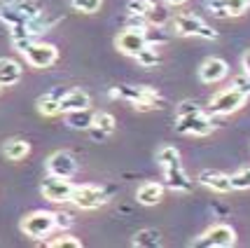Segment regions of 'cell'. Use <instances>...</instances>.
<instances>
[{"instance_id": "6da1fadb", "label": "cell", "mask_w": 250, "mask_h": 248, "mask_svg": "<svg viewBox=\"0 0 250 248\" xmlns=\"http://www.w3.org/2000/svg\"><path fill=\"white\" fill-rule=\"evenodd\" d=\"M110 96L126 98L136 110L162 108V98H159V94L154 91L152 87H120V89H112Z\"/></svg>"}, {"instance_id": "7a4b0ae2", "label": "cell", "mask_w": 250, "mask_h": 248, "mask_svg": "<svg viewBox=\"0 0 250 248\" xmlns=\"http://www.w3.org/2000/svg\"><path fill=\"white\" fill-rule=\"evenodd\" d=\"M173 31L183 38H204V40H215L218 33L213 31L204 19H199L194 14H178L173 19Z\"/></svg>"}, {"instance_id": "3957f363", "label": "cell", "mask_w": 250, "mask_h": 248, "mask_svg": "<svg viewBox=\"0 0 250 248\" xmlns=\"http://www.w3.org/2000/svg\"><path fill=\"white\" fill-rule=\"evenodd\" d=\"M40 12H42V7L33 0H17V2L0 7V19L10 26H19V23H28Z\"/></svg>"}, {"instance_id": "277c9868", "label": "cell", "mask_w": 250, "mask_h": 248, "mask_svg": "<svg viewBox=\"0 0 250 248\" xmlns=\"http://www.w3.org/2000/svg\"><path fill=\"white\" fill-rule=\"evenodd\" d=\"M54 227L56 213H49V211H35V213H31V216H26L21 220L23 234L31 239H44L47 234H52Z\"/></svg>"}, {"instance_id": "5b68a950", "label": "cell", "mask_w": 250, "mask_h": 248, "mask_svg": "<svg viewBox=\"0 0 250 248\" xmlns=\"http://www.w3.org/2000/svg\"><path fill=\"white\" fill-rule=\"evenodd\" d=\"M246 98L248 96L243 91H239L236 87H229V89H222V91H218L215 96L210 98L208 110L213 115H231V113H236L246 103Z\"/></svg>"}, {"instance_id": "8992f818", "label": "cell", "mask_w": 250, "mask_h": 248, "mask_svg": "<svg viewBox=\"0 0 250 248\" xmlns=\"http://www.w3.org/2000/svg\"><path fill=\"white\" fill-rule=\"evenodd\" d=\"M175 131L187 134V136H208L213 131V119L201 110H196L192 115H180L175 122Z\"/></svg>"}, {"instance_id": "52a82bcc", "label": "cell", "mask_w": 250, "mask_h": 248, "mask_svg": "<svg viewBox=\"0 0 250 248\" xmlns=\"http://www.w3.org/2000/svg\"><path fill=\"white\" fill-rule=\"evenodd\" d=\"M44 199L54 202V204H63V202H70L73 199V192H75V185L70 183V178H59V176H49L47 180L40 187Z\"/></svg>"}, {"instance_id": "ba28073f", "label": "cell", "mask_w": 250, "mask_h": 248, "mask_svg": "<svg viewBox=\"0 0 250 248\" xmlns=\"http://www.w3.org/2000/svg\"><path fill=\"white\" fill-rule=\"evenodd\" d=\"M70 202H73L77 208L94 211V208H98V206H103L108 202V192H105L103 187H96V185H77Z\"/></svg>"}, {"instance_id": "9c48e42d", "label": "cell", "mask_w": 250, "mask_h": 248, "mask_svg": "<svg viewBox=\"0 0 250 248\" xmlns=\"http://www.w3.org/2000/svg\"><path fill=\"white\" fill-rule=\"evenodd\" d=\"M236 244V232L234 227L229 225H213L201 239H196V246H206V248H231Z\"/></svg>"}, {"instance_id": "30bf717a", "label": "cell", "mask_w": 250, "mask_h": 248, "mask_svg": "<svg viewBox=\"0 0 250 248\" xmlns=\"http://www.w3.org/2000/svg\"><path fill=\"white\" fill-rule=\"evenodd\" d=\"M115 45H117V49H120L122 54L136 56L141 49H145L150 45V40H147V33L143 31V28H126L124 33L117 35Z\"/></svg>"}, {"instance_id": "8fae6325", "label": "cell", "mask_w": 250, "mask_h": 248, "mask_svg": "<svg viewBox=\"0 0 250 248\" xmlns=\"http://www.w3.org/2000/svg\"><path fill=\"white\" fill-rule=\"evenodd\" d=\"M23 56H26V61H28L33 68H49V66L59 59V49L49 43H33L31 47L23 52Z\"/></svg>"}, {"instance_id": "7c38bea8", "label": "cell", "mask_w": 250, "mask_h": 248, "mask_svg": "<svg viewBox=\"0 0 250 248\" xmlns=\"http://www.w3.org/2000/svg\"><path fill=\"white\" fill-rule=\"evenodd\" d=\"M47 171L49 176H59V178H73L77 171V162L70 152H54L47 159Z\"/></svg>"}, {"instance_id": "4fadbf2b", "label": "cell", "mask_w": 250, "mask_h": 248, "mask_svg": "<svg viewBox=\"0 0 250 248\" xmlns=\"http://www.w3.org/2000/svg\"><path fill=\"white\" fill-rule=\"evenodd\" d=\"M229 73V66L225 59H220V56H208L204 64L199 66V77H201V82H206V85H215L220 80H225Z\"/></svg>"}, {"instance_id": "5bb4252c", "label": "cell", "mask_w": 250, "mask_h": 248, "mask_svg": "<svg viewBox=\"0 0 250 248\" xmlns=\"http://www.w3.org/2000/svg\"><path fill=\"white\" fill-rule=\"evenodd\" d=\"M210 12L220 17V19H227V17H241L243 12L250 10V0H210Z\"/></svg>"}, {"instance_id": "9a60e30c", "label": "cell", "mask_w": 250, "mask_h": 248, "mask_svg": "<svg viewBox=\"0 0 250 248\" xmlns=\"http://www.w3.org/2000/svg\"><path fill=\"white\" fill-rule=\"evenodd\" d=\"M199 183L213 190V192H229L231 190V176L222 171H213V169H204L199 173Z\"/></svg>"}, {"instance_id": "2e32d148", "label": "cell", "mask_w": 250, "mask_h": 248, "mask_svg": "<svg viewBox=\"0 0 250 248\" xmlns=\"http://www.w3.org/2000/svg\"><path fill=\"white\" fill-rule=\"evenodd\" d=\"M91 106V98L84 89H70L61 96V113H73V110H84Z\"/></svg>"}, {"instance_id": "e0dca14e", "label": "cell", "mask_w": 250, "mask_h": 248, "mask_svg": "<svg viewBox=\"0 0 250 248\" xmlns=\"http://www.w3.org/2000/svg\"><path fill=\"white\" fill-rule=\"evenodd\" d=\"M164 178H166V185L175 190V192H189L192 190V180L185 173L183 166H171V169H164Z\"/></svg>"}, {"instance_id": "ac0fdd59", "label": "cell", "mask_w": 250, "mask_h": 248, "mask_svg": "<svg viewBox=\"0 0 250 248\" xmlns=\"http://www.w3.org/2000/svg\"><path fill=\"white\" fill-rule=\"evenodd\" d=\"M164 197V185L162 183H154V180H147V183H143L138 187V192H136V199H138V204L143 206H154L159 204Z\"/></svg>"}, {"instance_id": "d6986e66", "label": "cell", "mask_w": 250, "mask_h": 248, "mask_svg": "<svg viewBox=\"0 0 250 248\" xmlns=\"http://www.w3.org/2000/svg\"><path fill=\"white\" fill-rule=\"evenodd\" d=\"M21 80V66L14 59H0V87H12Z\"/></svg>"}, {"instance_id": "ffe728a7", "label": "cell", "mask_w": 250, "mask_h": 248, "mask_svg": "<svg viewBox=\"0 0 250 248\" xmlns=\"http://www.w3.org/2000/svg\"><path fill=\"white\" fill-rule=\"evenodd\" d=\"M28 152H31V145H28V140H23V138H12L2 145V155H5L7 159H12V162L26 159Z\"/></svg>"}, {"instance_id": "44dd1931", "label": "cell", "mask_w": 250, "mask_h": 248, "mask_svg": "<svg viewBox=\"0 0 250 248\" xmlns=\"http://www.w3.org/2000/svg\"><path fill=\"white\" fill-rule=\"evenodd\" d=\"M61 96H63V89H59V91H52V94H47L38 101V110L47 115V117H54L61 113Z\"/></svg>"}, {"instance_id": "7402d4cb", "label": "cell", "mask_w": 250, "mask_h": 248, "mask_svg": "<svg viewBox=\"0 0 250 248\" xmlns=\"http://www.w3.org/2000/svg\"><path fill=\"white\" fill-rule=\"evenodd\" d=\"M94 117H96V115L89 108L65 113V122H68V127H73V129H91V127H94Z\"/></svg>"}, {"instance_id": "603a6c76", "label": "cell", "mask_w": 250, "mask_h": 248, "mask_svg": "<svg viewBox=\"0 0 250 248\" xmlns=\"http://www.w3.org/2000/svg\"><path fill=\"white\" fill-rule=\"evenodd\" d=\"M115 117L110 115V113H98L96 117H94V127H91V134H94V138H105L108 134L115 131Z\"/></svg>"}, {"instance_id": "cb8c5ba5", "label": "cell", "mask_w": 250, "mask_h": 248, "mask_svg": "<svg viewBox=\"0 0 250 248\" xmlns=\"http://www.w3.org/2000/svg\"><path fill=\"white\" fill-rule=\"evenodd\" d=\"M157 164L164 169H171V166H183V162H180V152L175 150L173 145H162L159 148V152H157Z\"/></svg>"}, {"instance_id": "d4e9b609", "label": "cell", "mask_w": 250, "mask_h": 248, "mask_svg": "<svg viewBox=\"0 0 250 248\" xmlns=\"http://www.w3.org/2000/svg\"><path fill=\"white\" fill-rule=\"evenodd\" d=\"M133 246H141V248H157V246H162V234H159V229H152V227L141 229V232L133 237Z\"/></svg>"}, {"instance_id": "484cf974", "label": "cell", "mask_w": 250, "mask_h": 248, "mask_svg": "<svg viewBox=\"0 0 250 248\" xmlns=\"http://www.w3.org/2000/svg\"><path fill=\"white\" fill-rule=\"evenodd\" d=\"M52 23H54V19H49L44 12H40V14H35L31 22L26 23V28H28L33 35H40V33H44L47 28H52Z\"/></svg>"}, {"instance_id": "4316f807", "label": "cell", "mask_w": 250, "mask_h": 248, "mask_svg": "<svg viewBox=\"0 0 250 248\" xmlns=\"http://www.w3.org/2000/svg\"><path fill=\"white\" fill-rule=\"evenodd\" d=\"M133 59H136L143 68H154V66L159 64V54H157V49H154L152 45H147L145 49H141V52L133 56Z\"/></svg>"}, {"instance_id": "83f0119b", "label": "cell", "mask_w": 250, "mask_h": 248, "mask_svg": "<svg viewBox=\"0 0 250 248\" xmlns=\"http://www.w3.org/2000/svg\"><path fill=\"white\" fill-rule=\"evenodd\" d=\"M154 7L152 0H129L126 2V12L129 17H147V12Z\"/></svg>"}, {"instance_id": "f1b7e54d", "label": "cell", "mask_w": 250, "mask_h": 248, "mask_svg": "<svg viewBox=\"0 0 250 248\" xmlns=\"http://www.w3.org/2000/svg\"><path fill=\"white\" fill-rule=\"evenodd\" d=\"M103 0H70V7L75 12H84V14H94L101 10Z\"/></svg>"}, {"instance_id": "f546056e", "label": "cell", "mask_w": 250, "mask_h": 248, "mask_svg": "<svg viewBox=\"0 0 250 248\" xmlns=\"http://www.w3.org/2000/svg\"><path fill=\"white\" fill-rule=\"evenodd\" d=\"M47 246L49 248H82V241L75 237H70V234H61V237L52 239Z\"/></svg>"}, {"instance_id": "4dcf8cb0", "label": "cell", "mask_w": 250, "mask_h": 248, "mask_svg": "<svg viewBox=\"0 0 250 248\" xmlns=\"http://www.w3.org/2000/svg\"><path fill=\"white\" fill-rule=\"evenodd\" d=\"M231 190H250V169H241L231 176Z\"/></svg>"}, {"instance_id": "1f68e13d", "label": "cell", "mask_w": 250, "mask_h": 248, "mask_svg": "<svg viewBox=\"0 0 250 248\" xmlns=\"http://www.w3.org/2000/svg\"><path fill=\"white\" fill-rule=\"evenodd\" d=\"M145 19H147L150 23H154V26H164V23H166V19H168V14H166V10H164V7H157V5H154L152 10L147 12V17H145Z\"/></svg>"}, {"instance_id": "d6a6232c", "label": "cell", "mask_w": 250, "mask_h": 248, "mask_svg": "<svg viewBox=\"0 0 250 248\" xmlns=\"http://www.w3.org/2000/svg\"><path fill=\"white\" fill-rule=\"evenodd\" d=\"M231 87H236L239 91H243L246 96H250V75L246 73V75L234 77V82H231Z\"/></svg>"}, {"instance_id": "836d02e7", "label": "cell", "mask_w": 250, "mask_h": 248, "mask_svg": "<svg viewBox=\"0 0 250 248\" xmlns=\"http://www.w3.org/2000/svg\"><path fill=\"white\" fill-rule=\"evenodd\" d=\"M196 110H201V108L196 106L194 101H183V103L178 106V117H180V115H192V113H196Z\"/></svg>"}, {"instance_id": "e575fe53", "label": "cell", "mask_w": 250, "mask_h": 248, "mask_svg": "<svg viewBox=\"0 0 250 248\" xmlns=\"http://www.w3.org/2000/svg\"><path fill=\"white\" fill-rule=\"evenodd\" d=\"M73 225V218L65 216V213H56V227L59 229H63V227H70Z\"/></svg>"}, {"instance_id": "d590c367", "label": "cell", "mask_w": 250, "mask_h": 248, "mask_svg": "<svg viewBox=\"0 0 250 248\" xmlns=\"http://www.w3.org/2000/svg\"><path fill=\"white\" fill-rule=\"evenodd\" d=\"M243 70L250 75V52H246V54H243Z\"/></svg>"}, {"instance_id": "8d00e7d4", "label": "cell", "mask_w": 250, "mask_h": 248, "mask_svg": "<svg viewBox=\"0 0 250 248\" xmlns=\"http://www.w3.org/2000/svg\"><path fill=\"white\" fill-rule=\"evenodd\" d=\"M164 2H166L168 7H180V5H183V2H187V0H164Z\"/></svg>"}]
</instances>
